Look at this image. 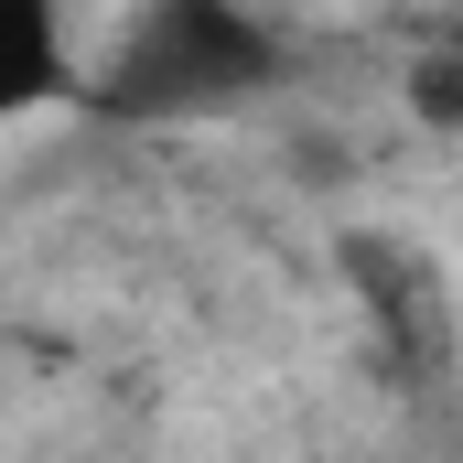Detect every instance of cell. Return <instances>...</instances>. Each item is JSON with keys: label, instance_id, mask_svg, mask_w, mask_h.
I'll return each instance as SVG.
<instances>
[{"label": "cell", "instance_id": "2", "mask_svg": "<svg viewBox=\"0 0 463 463\" xmlns=\"http://www.w3.org/2000/svg\"><path fill=\"white\" fill-rule=\"evenodd\" d=\"M65 98H87V33H76V0H0V129L54 118Z\"/></svg>", "mask_w": 463, "mask_h": 463}, {"label": "cell", "instance_id": "1", "mask_svg": "<svg viewBox=\"0 0 463 463\" xmlns=\"http://www.w3.org/2000/svg\"><path fill=\"white\" fill-rule=\"evenodd\" d=\"M280 22L259 0H140L109 65H87V98L118 118H227L269 98Z\"/></svg>", "mask_w": 463, "mask_h": 463}]
</instances>
